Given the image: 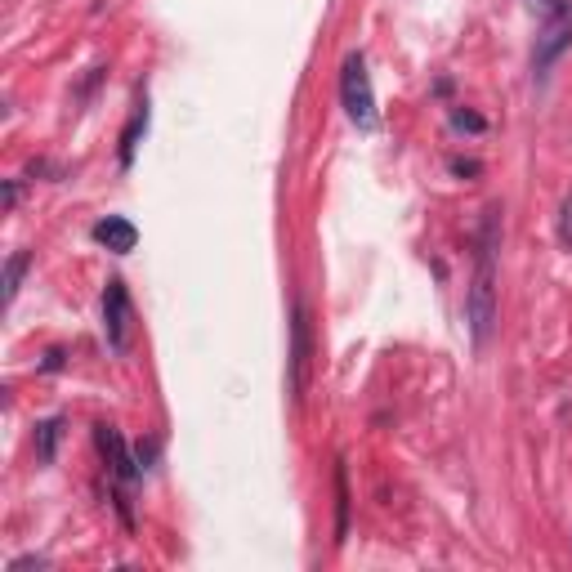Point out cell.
I'll return each instance as SVG.
<instances>
[{
	"instance_id": "cell-8",
	"label": "cell",
	"mask_w": 572,
	"mask_h": 572,
	"mask_svg": "<svg viewBox=\"0 0 572 572\" xmlns=\"http://www.w3.org/2000/svg\"><path fill=\"white\" fill-rule=\"evenodd\" d=\"M148 135V99H139L135 103V117H130V126L121 130V166H135V148H139V139Z\"/></svg>"
},
{
	"instance_id": "cell-6",
	"label": "cell",
	"mask_w": 572,
	"mask_h": 572,
	"mask_svg": "<svg viewBox=\"0 0 572 572\" xmlns=\"http://www.w3.org/2000/svg\"><path fill=\"white\" fill-rule=\"evenodd\" d=\"M94 443H99L103 461H108V470L117 474L121 483H135L139 474H143V470H139V461L126 452V438H121L112 425H94Z\"/></svg>"
},
{
	"instance_id": "cell-1",
	"label": "cell",
	"mask_w": 572,
	"mask_h": 572,
	"mask_svg": "<svg viewBox=\"0 0 572 572\" xmlns=\"http://www.w3.org/2000/svg\"><path fill=\"white\" fill-rule=\"evenodd\" d=\"M497 242H501V206H488L479 228V260H474L470 295H465V322H470L474 345H488L497 331Z\"/></svg>"
},
{
	"instance_id": "cell-9",
	"label": "cell",
	"mask_w": 572,
	"mask_h": 572,
	"mask_svg": "<svg viewBox=\"0 0 572 572\" xmlns=\"http://www.w3.org/2000/svg\"><path fill=\"white\" fill-rule=\"evenodd\" d=\"M349 537V474L345 461H336V546H345Z\"/></svg>"
},
{
	"instance_id": "cell-3",
	"label": "cell",
	"mask_w": 572,
	"mask_h": 572,
	"mask_svg": "<svg viewBox=\"0 0 572 572\" xmlns=\"http://www.w3.org/2000/svg\"><path fill=\"white\" fill-rule=\"evenodd\" d=\"M130 322H135V309H130V291L121 278H112L103 286V336H108L112 354H126L130 349Z\"/></svg>"
},
{
	"instance_id": "cell-17",
	"label": "cell",
	"mask_w": 572,
	"mask_h": 572,
	"mask_svg": "<svg viewBox=\"0 0 572 572\" xmlns=\"http://www.w3.org/2000/svg\"><path fill=\"white\" fill-rule=\"evenodd\" d=\"M14 202H18V184L9 179V184H5V206H14Z\"/></svg>"
},
{
	"instance_id": "cell-7",
	"label": "cell",
	"mask_w": 572,
	"mask_h": 572,
	"mask_svg": "<svg viewBox=\"0 0 572 572\" xmlns=\"http://www.w3.org/2000/svg\"><path fill=\"white\" fill-rule=\"evenodd\" d=\"M90 237L99 246H108L112 255H130L139 246V228L130 224L126 215H108V219H99V224L90 228Z\"/></svg>"
},
{
	"instance_id": "cell-2",
	"label": "cell",
	"mask_w": 572,
	"mask_h": 572,
	"mask_svg": "<svg viewBox=\"0 0 572 572\" xmlns=\"http://www.w3.org/2000/svg\"><path fill=\"white\" fill-rule=\"evenodd\" d=\"M340 103H345L354 126H371L376 121V94H371V76H367V59L362 54H349L345 68H340Z\"/></svg>"
},
{
	"instance_id": "cell-16",
	"label": "cell",
	"mask_w": 572,
	"mask_h": 572,
	"mask_svg": "<svg viewBox=\"0 0 572 572\" xmlns=\"http://www.w3.org/2000/svg\"><path fill=\"white\" fill-rule=\"evenodd\" d=\"M63 367V349H50V354H45V371H59Z\"/></svg>"
},
{
	"instance_id": "cell-5",
	"label": "cell",
	"mask_w": 572,
	"mask_h": 572,
	"mask_svg": "<svg viewBox=\"0 0 572 572\" xmlns=\"http://www.w3.org/2000/svg\"><path fill=\"white\" fill-rule=\"evenodd\" d=\"M572 45V5L564 9L559 18H550L546 27H541V36H537V54H532V68H537V76H546L550 72V63L559 59Z\"/></svg>"
},
{
	"instance_id": "cell-15",
	"label": "cell",
	"mask_w": 572,
	"mask_h": 572,
	"mask_svg": "<svg viewBox=\"0 0 572 572\" xmlns=\"http://www.w3.org/2000/svg\"><path fill=\"white\" fill-rule=\"evenodd\" d=\"M456 175H479V161H452Z\"/></svg>"
},
{
	"instance_id": "cell-13",
	"label": "cell",
	"mask_w": 572,
	"mask_h": 572,
	"mask_svg": "<svg viewBox=\"0 0 572 572\" xmlns=\"http://www.w3.org/2000/svg\"><path fill=\"white\" fill-rule=\"evenodd\" d=\"M559 242L572 251V197H564V211H559Z\"/></svg>"
},
{
	"instance_id": "cell-12",
	"label": "cell",
	"mask_w": 572,
	"mask_h": 572,
	"mask_svg": "<svg viewBox=\"0 0 572 572\" xmlns=\"http://www.w3.org/2000/svg\"><path fill=\"white\" fill-rule=\"evenodd\" d=\"M452 126H456V130H470V135H479L488 121H483L479 112H452Z\"/></svg>"
},
{
	"instance_id": "cell-11",
	"label": "cell",
	"mask_w": 572,
	"mask_h": 572,
	"mask_svg": "<svg viewBox=\"0 0 572 572\" xmlns=\"http://www.w3.org/2000/svg\"><path fill=\"white\" fill-rule=\"evenodd\" d=\"M27 269H32V255H27V251L9 255V264H5V304H14V295H18V286H23Z\"/></svg>"
},
{
	"instance_id": "cell-4",
	"label": "cell",
	"mask_w": 572,
	"mask_h": 572,
	"mask_svg": "<svg viewBox=\"0 0 572 572\" xmlns=\"http://www.w3.org/2000/svg\"><path fill=\"white\" fill-rule=\"evenodd\" d=\"M309 362H313L309 313L295 300V309H291V394H295V403H304V389H309Z\"/></svg>"
},
{
	"instance_id": "cell-14",
	"label": "cell",
	"mask_w": 572,
	"mask_h": 572,
	"mask_svg": "<svg viewBox=\"0 0 572 572\" xmlns=\"http://www.w3.org/2000/svg\"><path fill=\"white\" fill-rule=\"evenodd\" d=\"M568 5H572V0H532V9H541V14H546V23H550V18L564 14Z\"/></svg>"
},
{
	"instance_id": "cell-10",
	"label": "cell",
	"mask_w": 572,
	"mask_h": 572,
	"mask_svg": "<svg viewBox=\"0 0 572 572\" xmlns=\"http://www.w3.org/2000/svg\"><path fill=\"white\" fill-rule=\"evenodd\" d=\"M59 434H63V421L54 416V421H41L36 425V456H41L45 465L54 461V447H59Z\"/></svg>"
}]
</instances>
